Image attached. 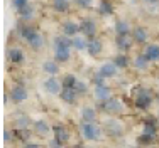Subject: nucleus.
<instances>
[{"label":"nucleus","instance_id":"f257e3e1","mask_svg":"<svg viewBox=\"0 0 159 148\" xmlns=\"http://www.w3.org/2000/svg\"><path fill=\"white\" fill-rule=\"evenodd\" d=\"M71 51H73V39L63 36V34L54 37V40H52V52H54L52 59L54 61H58L59 64H66L71 59Z\"/></svg>","mask_w":159,"mask_h":148},{"label":"nucleus","instance_id":"f03ea898","mask_svg":"<svg viewBox=\"0 0 159 148\" xmlns=\"http://www.w3.org/2000/svg\"><path fill=\"white\" fill-rule=\"evenodd\" d=\"M154 99H156L154 91L146 88V86H135L132 89V104H134V108L146 111V109H149L152 106Z\"/></svg>","mask_w":159,"mask_h":148},{"label":"nucleus","instance_id":"7ed1b4c3","mask_svg":"<svg viewBox=\"0 0 159 148\" xmlns=\"http://www.w3.org/2000/svg\"><path fill=\"white\" fill-rule=\"evenodd\" d=\"M97 108L100 113L110 116V118H120L127 113V104L117 96H112L110 99L103 101V103H97Z\"/></svg>","mask_w":159,"mask_h":148},{"label":"nucleus","instance_id":"20e7f679","mask_svg":"<svg viewBox=\"0 0 159 148\" xmlns=\"http://www.w3.org/2000/svg\"><path fill=\"white\" fill-rule=\"evenodd\" d=\"M80 135L86 142H98L103 136V128L100 123H80Z\"/></svg>","mask_w":159,"mask_h":148},{"label":"nucleus","instance_id":"39448f33","mask_svg":"<svg viewBox=\"0 0 159 148\" xmlns=\"http://www.w3.org/2000/svg\"><path fill=\"white\" fill-rule=\"evenodd\" d=\"M102 128H103V133L110 138H120L124 133H125V125L120 118H110L107 116V120L102 123Z\"/></svg>","mask_w":159,"mask_h":148},{"label":"nucleus","instance_id":"423d86ee","mask_svg":"<svg viewBox=\"0 0 159 148\" xmlns=\"http://www.w3.org/2000/svg\"><path fill=\"white\" fill-rule=\"evenodd\" d=\"M7 94H9L10 101H12L14 104H22L29 99V89L25 88L24 84H20V82H16L14 86H10L9 91H7Z\"/></svg>","mask_w":159,"mask_h":148},{"label":"nucleus","instance_id":"0eeeda50","mask_svg":"<svg viewBox=\"0 0 159 148\" xmlns=\"http://www.w3.org/2000/svg\"><path fill=\"white\" fill-rule=\"evenodd\" d=\"M100 111L93 104H85L80 108V123H98Z\"/></svg>","mask_w":159,"mask_h":148},{"label":"nucleus","instance_id":"6e6552de","mask_svg":"<svg viewBox=\"0 0 159 148\" xmlns=\"http://www.w3.org/2000/svg\"><path fill=\"white\" fill-rule=\"evenodd\" d=\"M52 140H56L58 143H61L63 146H66L71 142V131L66 125H54L52 126Z\"/></svg>","mask_w":159,"mask_h":148},{"label":"nucleus","instance_id":"1a4fd4ad","mask_svg":"<svg viewBox=\"0 0 159 148\" xmlns=\"http://www.w3.org/2000/svg\"><path fill=\"white\" fill-rule=\"evenodd\" d=\"M43 88L51 96H59L64 86H63V81L59 78H46L43 81Z\"/></svg>","mask_w":159,"mask_h":148},{"label":"nucleus","instance_id":"9d476101","mask_svg":"<svg viewBox=\"0 0 159 148\" xmlns=\"http://www.w3.org/2000/svg\"><path fill=\"white\" fill-rule=\"evenodd\" d=\"M7 61H9V64H12V66H20L25 61V52L22 51V47H19V45H10V47L7 49Z\"/></svg>","mask_w":159,"mask_h":148},{"label":"nucleus","instance_id":"9b49d317","mask_svg":"<svg viewBox=\"0 0 159 148\" xmlns=\"http://www.w3.org/2000/svg\"><path fill=\"white\" fill-rule=\"evenodd\" d=\"M80 29H81V36H85L86 39H93V37H97L98 34V25L97 22L93 20V19H81V22H80Z\"/></svg>","mask_w":159,"mask_h":148},{"label":"nucleus","instance_id":"f8f14e48","mask_svg":"<svg viewBox=\"0 0 159 148\" xmlns=\"http://www.w3.org/2000/svg\"><path fill=\"white\" fill-rule=\"evenodd\" d=\"M32 131L37 138H49V135H52V126L46 120H36L32 125Z\"/></svg>","mask_w":159,"mask_h":148},{"label":"nucleus","instance_id":"ddd939ff","mask_svg":"<svg viewBox=\"0 0 159 148\" xmlns=\"http://www.w3.org/2000/svg\"><path fill=\"white\" fill-rule=\"evenodd\" d=\"M119 71L120 69L113 64V61H107V62H103L100 67H98L97 73L100 76H103V78L108 81V79H115L117 76H119Z\"/></svg>","mask_w":159,"mask_h":148},{"label":"nucleus","instance_id":"4468645a","mask_svg":"<svg viewBox=\"0 0 159 148\" xmlns=\"http://www.w3.org/2000/svg\"><path fill=\"white\" fill-rule=\"evenodd\" d=\"M61 34L70 39H75L76 36L81 34V29H80V22L76 20H64L61 24Z\"/></svg>","mask_w":159,"mask_h":148},{"label":"nucleus","instance_id":"2eb2a0df","mask_svg":"<svg viewBox=\"0 0 159 148\" xmlns=\"http://www.w3.org/2000/svg\"><path fill=\"white\" fill-rule=\"evenodd\" d=\"M149 29L142 27V25H135L134 30H132V39H134V42L137 45H147L149 44Z\"/></svg>","mask_w":159,"mask_h":148},{"label":"nucleus","instance_id":"dca6fc26","mask_svg":"<svg viewBox=\"0 0 159 148\" xmlns=\"http://www.w3.org/2000/svg\"><path fill=\"white\" fill-rule=\"evenodd\" d=\"M61 64L54 59H46L43 64H41V71L48 76V78H58L59 71H61Z\"/></svg>","mask_w":159,"mask_h":148},{"label":"nucleus","instance_id":"f3484780","mask_svg":"<svg viewBox=\"0 0 159 148\" xmlns=\"http://www.w3.org/2000/svg\"><path fill=\"white\" fill-rule=\"evenodd\" d=\"M113 96L112 88L108 84H102V86H93V98L97 103H103V101L110 99Z\"/></svg>","mask_w":159,"mask_h":148},{"label":"nucleus","instance_id":"a211bd4d","mask_svg":"<svg viewBox=\"0 0 159 148\" xmlns=\"http://www.w3.org/2000/svg\"><path fill=\"white\" fill-rule=\"evenodd\" d=\"M88 56L93 59H98L102 54H103V42H102L100 37H93V39H90L88 42Z\"/></svg>","mask_w":159,"mask_h":148},{"label":"nucleus","instance_id":"6ab92c4d","mask_svg":"<svg viewBox=\"0 0 159 148\" xmlns=\"http://www.w3.org/2000/svg\"><path fill=\"white\" fill-rule=\"evenodd\" d=\"M141 52L146 56V59L149 61L151 64L159 61V44L157 42H149L147 45H144Z\"/></svg>","mask_w":159,"mask_h":148},{"label":"nucleus","instance_id":"aec40b11","mask_svg":"<svg viewBox=\"0 0 159 148\" xmlns=\"http://www.w3.org/2000/svg\"><path fill=\"white\" fill-rule=\"evenodd\" d=\"M134 44L135 42H134V39H132V36H115V47L119 49V52L127 54Z\"/></svg>","mask_w":159,"mask_h":148},{"label":"nucleus","instance_id":"412c9836","mask_svg":"<svg viewBox=\"0 0 159 148\" xmlns=\"http://www.w3.org/2000/svg\"><path fill=\"white\" fill-rule=\"evenodd\" d=\"M113 30H115V36H132L134 27H132L130 22L125 20V19H117L115 25H113Z\"/></svg>","mask_w":159,"mask_h":148},{"label":"nucleus","instance_id":"4be33fe9","mask_svg":"<svg viewBox=\"0 0 159 148\" xmlns=\"http://www.w3.org/2000/svg\"><path fill=\"white\" fill-rule=\"evenodd\" d=\"M59 98H61L63 103L75 106V104L78 103V99H80V94L76 93V89H75V88H63L61 94H59Z\"/></svg>","mask_w":159,"mask_h":148},{"label":"nucleus","instance_id":"5701e85b","mask_svg":"<svg viewBox=\"0 0 159 148\" xmlns=\"http://www.w3.org/2000/svg\"><path fill=\"white\" fill-rule=\"evenodd\" d=\"M34 121L29 118L27 115H17L14 118V123H12V128L14 130H27V128H32Z\"/></svg>","mask_w":159,"mask_h":148},{"label":"nucleus","instance_id":"b1692460","mask_svg":"<svg viewBox=\"0 0 159 148\" xmlns=\"http://www.w3.org/2000/svg\"><path fill=\"white\" fill-rule=\"evenodd\" d=\"M27 45H29V49H31V51L39 52V51H43V49L46 47V37H44L41 32H37L36 36H34L32 39L27 42Z\"/></svg>","mask_w":159,"mask_h":148},{"label":"nucleus","instance_id":"393cba45","mask_svg":"<svg viewBox=\"0 0 159 148\" xmlns=\"http://www.w3.org/2000/svg\"><path fill=\"white\" fill-rule=\"evenodd\" d=\"M149 66H151V62L146 59V56H144L142 52H139V54L132 59V67H134L135 71H147Z\"/></svg>","mask_w":159,"mask_h":148},{"label":"nucleus","instance_id":"a878e982","mask_svg":"<svg viewBox=\"0 0 159 148\" xmlns=\"http://www.w3.org/2000/svg\"><path fill=\"white\" fill-rule=\"evenodd\" d=\"M112 61H113V64H115L119 69H127L129 66H132V61L129 59V56L124 54V52H119V54H117Z\"/></svg>","mask_w":159,"mask_h":148},{"label":"nucleus","instance_id":"bb28decb","mask_svg":"<svg viewBox=\"0 0 159 148\" xmlns=\"http://www.w3.org/2000/svg\"><path fill=\"white\" fill-rule=\"evenodd\" d=\"M88 42H90V39H86L85 36H76L73 39V49L75 51H78V52H83V51H88Z\"/></svg>","mask_w":159,"mask_h":148},{"label":"nucleus","instance_id":"cd10ccee","mask_svg":"<svg viewBox=\"0 0 159 148\" xmlns=\"http://www.w3.org/2000/svg\"><path fill=\"white\" fill-rule=\"evenodd\" d=\"M156 140L157 138H154V136H151V135H146V133H141L137 136V145L139 146H146V148H149V146H152V145H156Z\"/></svg>","mask_w":159,"mask_h":148},{"label":"nucleus","instance_id":"c85d7f7f","mask_svg":"<svg viewBox=\"0 0 159 148\" xmlns=\"http://www.w3.org/2000/svg\"><path fill=\"white\" fill-rule=\"evenodd\" d=\"M98 14L102 17H107V15H112L113 14V5L110 0H102L100 5H98Z\"/></svg>","mask_w":159,"mask_h":148},{"label":"nucleus","instance_id":"c756f323","mask_svg":"<svg viewBox=\"0 0 159 148\" xmlns=\"http://www.w3.org/2000/svg\"><path fill=\"white\" fill-rule=\"evenodd\" d=\"M14 142H17V133L12 126H7L5 130H3V143L9 146L10 143H14Z\"/></svg>","mask_w":159,"mask_h":148},{"label":"nucleus","instance_id":"7c9ffc66","mask_svg":"<svg viewBox=\"0 0 159 148\" xmlns=\"http://www.w3.org/2000/svg\"><path fill=\"white\" fill-rule=\"evenodd\" d=\"M17 14H19V19H20L22 22H29V20L34 17V5H31V3H29L27 7H24L22 10H19Z\"/></svg>","mask_w":159,"mask_h":148},{"label":"nucleus","instance_id":"2f4dec72","mask_svg":"<svg viewBox=\"0 0 159 148\" xmlns=\"http://www.w3.org/2000/svg\"><path fill=\"white\" fill-rule=\"evenodd\" d=\"M142 133L157 138V125L152 123L151 120H146V123H144V126H142Z\"/></svg>","mask_w":159,"mask_h":148},{"label":"nucleus","instance_id":"473e14b6","mask_svg":"<svg viewBox=\"0 0 159 148\" xmlns=\"http://www.w3.org/2000/svg\"><path fill=\"white\" fill-rule=\"evenodd\" d=\"M16 133H17V142H20L24 145V143H29V140L34 135V131H32V128H27V130H17Z\"/></svg>","mask_w":159,"mask_h":148},{"label":"nucleus","instance_id":"72a5a7b5","mask_svg":"<svg viewBox=\"0 0 159 148\" xmlns=\"http://www.w3.org/2000/svg\"><path fill=\"white\" fill-rule=\"evenodd\" d=\"M52 9L58 14H66L70 10V2H63V0H52Z\"/></svg>","mask_w":159,"mask_h":148},{"label":"nucleus","instance_id":"f704fd0d","mask_svg":"<svg viewBox=\"0 0 159 148\" xmlns=\"http://www.w3.org/2000/svg\"><path fill=\"white\" fill-rule=\"evenodd\" d=\"M63 86L64 88H75V84H76V81H78V78L75 74H71V73H68V74H64L63 76Z\"/></svg>","mask_w":159,"mask_h":148},{"label":"nucleus","instance_id":"c9c22d12","mask_svg":"<svg viewBox=\"0 0 159 148\" xmlns=\"http://www.w3.org/2000/svg\"><path fill=\"white\" fill-rule=\"evenodd\" d=\"M75 89H76V93L80 94V96H85V94H88V82H85V81H81V79H78L76 81V84H75Z\"/></svg>","mask_w":159,"mask_h":148},{"label":"nucleus","instance_id":"e433bc0d","mask_svg":"<svg viewBox=\"0 0 159 148\" xmlns=\"http://www.w3.org/2000/svg\"><path fill=\"white\" fill-rule=\"evenodd\" d=\"M93 2H95V0H75L76 7H80V9H85V10L92 9V7H93Z\"/></svg>","mask_w":159,"mask_h":148},{"label":"nucleus","instance_id":"4c0bfd02","mask_svg":"<svg viewBox=\"0 0 159 148\" xmlns=\"http://www.w3.org/2000/svg\"><path fill=\"white\" fill-rule=\"evenodd\" d=\"M92 84L93 86H102V84H107V79L103 78V76H100L98 73L93 74V78H92Z\"/></svg>","mask_w":159,"mask_h":148},{"label":"nucleus","instance_id":"58836bf2","mask_svg":"<svg viewBox=\"0 0 159 148\" xmlns=\"http://www.w3.org/2000/svg\"><path fill=\"white\" fill-rule=\"evenodd\" d=\"M12 5H14V9L19 12V10H22L24 7L29 5V0H12Z\"/></svg>","mask_w":159,"mask_h":148},{"label":"nucleus","instance_id":"ea45409f","mask_svg":"<svg viewBox=\"0 0 159 148\" xmlns=\"http://www.w3.org/2000/svg\"><path fill=\"white\" fill-rule=\"evenodd\" d=\"M20 148H48V146H43V145H39V143H24Z\"/></svg>","mask_w":159,"mask_h":148},{"label":"nucleus","instance_id":"a19ab883","mask_svg":"<svg viewBox=\"0 0 159 148\" xmlns=\"http://www.w3.org/2000/svg\"><path fill=\"white\" fill-rule=\"evenodd\" d=\"M48 148H64L61 143H58L56 140H49L48 142Z\"/></svg>","mask_w":159,"mask_h":148},{"label":"nucleus","instance_id":"79ce46f5","mask_svg":"<svg viewBox=\"0 0 159 148\" xmlns=\"http://www.w3.org/2000/svg\"><path fill=\"white\" fill-rule=\"evenodd\" d=\"M73 148H95V146H83L81 143H80V145H76V146H73Z\"/></svg>","mask_w":159,"mask_h":148},{"label":"nucleus","instance_id":"37998d69","mask_svg":"<svg viewBox=\"0 0 159 148\" xmlns=\"http://www.w3.org/2000/svg\"><path fill=\"white\" fill-rule=\"evenodd\" d=\"M144 2H146V3H157L159 0H144Z\"/></svg>","mask_w":159,"mask_h":148},{"label":"nucleus","instance_id":"c03bdc74","mask_svg":"<svg viewBox=\"0 0 159 148\" xmlns=\"http://www.w3.org/2000/svg\"><path fill=\"white\" fill-rule=\"evenodd\" d=\"M149 148H159V145H152V146H149Z\"/></svg>","mask_w":159,"mask_h":148},{"label":"nucleus","instance_id":"a18cd8bd","mask_svg":"<svg viewBox=\"0 0 159 148\" xmlns=\"http://www.w3.org/2000/svg\"><path fill=\"white\" fill-rule=\"evenodd\" d=\"M156 116H157V121H159V109H157V115Z\"/></svg>","mask_w":159,"mask_h":148},{"label":"nucleus","instance_id":"49530a36","mask_svg":"<svg viewBox=\"0 0 159 148\" xmlns=\"http://www.w3.org/2000/svg\"><path fill=\"white\" fill-rule=\"evenodd\" d=\"M63 2H70V0H63Z\"/></svg>","mask_w":159,"mask_h":148},{"label":"nucleus","instance_id":"de8ad7c7","mask_svg":"<svg viewBox=\"0 0 159 148\" xmlns=\"http://www.w3.org/2000/svg\"><path fill=\"white\" fill-rule=\"evenodd\" d=\"M135 148H142V146H135Z\"/></svg>","mask_w":159,"mask_h":148},{"label":"nucleus","instance_id":"09e8293b","mask_svg":"<svg viewBox=\"0 0 159 148\" xmlns=\"http://www.w3.org/2000/svg\"><path fill=\"white\" fill-rule=\"evenodd\" d=\"M157 84H159V79H157Z\"/></svg>","mask_w":159,"mask_h":148}]
</instances>
